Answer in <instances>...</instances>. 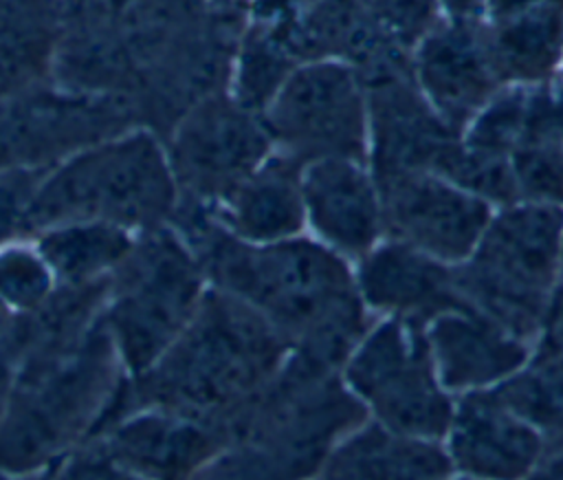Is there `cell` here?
I'll return each instance as SVG.
<instances>
[{
    "mask_svg": "<svg viewBox=\"0 0 563 480\" xmlns=\"http://www.w3.org/2000/svg\"><path fill=\"white\" fill-rule=\"evenodd\" d=\"M174 220L211 288L255 308L297 357L341 372L374 324L343 255L303 236L271 244L244 242L205 207L178 205Z\"/></svg>",
    "mask_w": 563,
    "mask_h": 480,
    "instance_id": "1",
    "label": "cell"
},
{
    "mask_svg": "<svg viewBox=\"0 0 563 480\" xmlns=\"http://www.w3.org/2000/svg\"><path fill=\"white\" fill-rule=\"evenodd\" d=\"M288 352L290 343L255 308L207 288L174 343L145 372L125 377L92 436L136 410L189 416L224 434V425L273 379Z\"/></svg>",
    "mask_w": 563,
    "mask_h": 480,
    "instance_id": "2",
    "label": "cell"
},
{
    "mask_svg": "<svg viewBox=\"0 0 563 480\" xmlns=\"http://www.w3.org/2000/svg\"><path fill=\"white\" fill-rule=\"evenodd\" d=\"M125 377L103 315L70 350L18 368L0 418V471L37 476L86 443Z\"/></svg>",
    "mask_w": 563,
    "mask_h": 480,
    "instance_id": "3",
    "label": "cell"
},
{
    "mask_svg": "<svg viewBox=\"0 0 563 480\" xmlns=\"http://www.w3.org/2000/svg\"><path fill=\"white\" fill-rule=\"evenodd\" d=\"M178 207V187L152 134H128L84 148L40 181L26 231L70 222H106L141 233L165 227Z\"/></svg>",
    "mask_w": 563,
    "mask_h": 480,
    "instance_id": "4",
    "label": "cell"
},
{
    "mask_svg": "<svg viewBox=\"0 0 563 480\" xmlns=\"http://www.w3.org/2000/svg\"><path fill=\"white\" fill-rule=\"evenodd\" d=\"M563 264V207L512 203L493 211L473 253L457 266L462 302L534 343Z\"/></svg>",
    "mask_w": 563,
    "mask_h": 480,
    "instance_id": "5",
    "label": "cell"
},
{
    "mask_svg": "<svg viewBox=\"0 0 563 480\" xmlns=\"http://www.w3.org/2000/svg\"><path fill=\"white\" fill-rule=\"evenodd\" d=\"M205 282L198 258L167 225L134 240L110 275L103 308L128 377L145 372L185 330L207 293Z\"/></svg>",
    "mask_w": 563,
    "mask_h": 480,
    "instance_id": "6",
    "label": "cell"
},
{
    "mask_svg": "<svg viewBox=\"0 0 563 480\" xmlns=\"http://www.w3.org/2000/svg\"><path fill=\"white\" fill-rule=\"evenodd\" d=\"M365 418L341 372L288 352L273 379L224 425V438L257 445L297 480H314L330 449Z\"/></svg>",
    "mask_w": 563,
    "mask_h": 480,
    "instance_id": "7",
    "label": "cell"
},
{
    "mask_svg": "<svg viewBox=\"0 0 563 480\" xmlns=\"http://www.w3.org/2000/svg\"><path fill=\"white\" fill-rule=\"evenodd\" d=\"M341 379L367 418L400 434L444 438L455 396L435 374L424 326L380 317L345 359Z\"/></svg>",
    "mask_w": 563,
    "mask_h": 480,
    "instance_id": "8",
    "label": "cell"
},
{
    "mask_svg": "<svg viewBox=\"0 0 563 480\" xmlns=\"http://www.w3.org/2000/svg\"><path fill=\"white\" fill-rule=\"evenodd\" d=\"M279 154L301 167L321 159L367 161L365 84L347 64L317 59L295 68L264 121Z\"/></svg>",
    "mask_w": 563,
    "mask_h": 480,
    "instance_id": "9",
    "label": "cell"
},
{
    "mask_svg": "<svg viewBox=\"0 0 563 480\" xmlns=\"http://www.w3.org/2000/svg\"><path fill=\"white\" fill-rule=\"evenodd\" d=\"M271 154L273 139L253 110L222 95L202 99L178 121L167 156L178 205L216 209Z\"/></svg>",
    "mask_w": 563,
    "mask_h": 480,
    "instance_id": "10",
    "label": "cell"
},
{
    "mask_svg": "<svg viewBox=\"0 0 563 480\" xmlns=\"http://www.w3.org/2000/svg\"><path fill=\"white\" fill-rule=\"evenodd\" d=\"M378 194L385 238L449 266L473 253L493 216L488 203L431 172L378 185Z\"/></svg>",
    "mask_w": 563,
    "mask_h": 480,
    "instance_id": "11",
    "label": "cell"
},
{
    "mask_svg": "<svg viewBox=\"0 0 563 480\" xmlns=\"http://www.w3.org/2000/svg\"><path fill=\"white\" fill-rule=\"evenodd\" d=\"M365 88L367 167L376 187L411 174H435L460 134L431 108L409 70L369 79Z\"/></svg>",
    "mask_w": 563,
    "mask_h": 480,
    "instance_id": "12",
    "label": "cell"
},
{
    "mask_svg": "<svg viewBox=\"0 0 563 480\" xmlns=\"http://www.w3.org/2000/svg\"><path fill=\"white\" fill-rule=\"evenodd\" d=\"M119 112L86 99L35 95L0 106V172L46 170L106 141Z\"/></svg>",
    "mask_w": 563,
    "mask_h": 480,
    "instance_id": "13",
    "label": "cell"
},
{
    "mask_svg": "<svg viewBox=\"0 0 563 480\" xmlns=\"http://www.w3.org/2000/svg\"><path fill=\"white\" fill-rule=\"evenodd\" d=\"M453 471L475 480H526L545 451V440L490 390L455 396L442 438Z\"/></svg>",
    "mask_w": 563,
    "mask_h": 480,
    "instance_id": "14",
    "label": "cell"
},
{
    "mask_svg": "<svg viewBox=\"0 0 563 480\" xmlns=\"http://www.w3.org/2000/svg\"><path fill=\"white\" fill-rule=\"evenodd\" d=\"M306 227L345 260H361L383 238L380 194L369 167L350 159H321L301 167Z\"/></svg>",
    "mask_w": 563,
    "mask_h": 480,
    "instance_id": "15",
    "label": "cell"
},
{
    "mask_svg": "<svg viewBox=\"0 0 563 480\" xmlns=\"http://www.w3.org/2000/svg\"><path fill=\"white\" fill-rule=\"evenodd\" d=\"M358 295L369 313L427 326L442 313L466 308L453 266L398 240L383 238L354 269Z\"/></svg>",
    "mask_w": 563,
    "mask_h": 480,
    "instance_id": "16",
    "label": "cell"
},
{
    "mask_svg": "<svg viewBox=\"0 0 563 480\" xmlns=\"http://www.w3.org/2000/svg\"><path fill=\"white\" fill-rule=\"evenodd\" d=\"M413 70L431 108L457 134L495 97L499 81L488 55L486 29L473 20L431 29L422 37Z\"/></svg>",
    "mask_w": 563,
    "mask_h": 480,
    "instance_id": "17",
    "label": "cell"
},
{
    "mask_svg": "<svg viewBox=\"0 0 563 480\" xmlns=\"http://www.w3.org/2000/svg\"><path fill=\"white\" fill-rule=\"evenodd\" d=\"M88 440L145 480H185L227 445L216 425L165 410L123 414Z\"/></svg>",
    "mask_w": 563,
    "mask_h": 480,
    "instance_id": "18",
    "label": "cell"
},
{
    "mask_svg": "<svg viewBox=\"0 0 563 480\" xmlns=\"http://www.w3.org/2000/svg\"><path fill=\"white\" fill-rule=\"evenodd\" d=\"M431 361L451 396L488 390L508 379L532 343L504 330L473 308H455L424 326Z\"/></svg>",
    "mask_w": 563,
    "mask_h": 480,
    "instance_id": "19",
    "label": "cell"
},
{
    "mask_svg": "<svg viewBox=\"0 0 563 480\" xmlns=\"http://www.w3.org/2000/svg\"><path fill=\"white\" fill-rule=\"evenodd\" d=\"M453 473L442 440L365 418L330 449L314 480H446Z\"/></svg>",
    "mask_w": 563,
    "mask_h": 480,
    "instance_id": "20",
    "label": "cell"
},
{
    "mask_svg": "<svg viewBox=\"0 0 563 480\" xmlns=\"http://www.w3.org/2000/svg\"><path fill=\"white\" fill-rule=\"evenodd\" d=\"M211 211L229 233L251 244L301 236L306 227L301 165L279 152L271 154Z\"/></svg>",
    "mask_w": 563,
    "mask_h": 480,
    "instance_id": "21",
    "label": "cell"
},
{
    "mask_svg": "<svg viewBox=\"0 0 563 480\" xmlns=\"http://www.w3.org/2000/svg\"><path fill=\"white\" fill-rule=\"evenodd\" d=\"M486 44L499 81L545 79L563 51V0L493 18Z\"/></svg>",
    "mask_w": 563,
    "mask_h": 480,
    "instance_id": "22",
    "label": "cell"
},
{
    "mask_svg": "<svg viewBox=\"0 0 563 480\" xmlns=\"http://www.w3.org/2000/svg\"><path fill=\"white\" fill-rule=\"evenodd\" d=\"M488 390L539 432L545 445L563 438V346L552 335L543 332L528 359Z\"/></svg>",
    "mask_w": 563,
    "mask_h": 480,
    "instance_id": "23",
    "label": "cell"
},
{
    "mask_svg": "<svg viewBox=\"0 0 563 480\" xmlns=\"http://www.w3.org/2000/svg\"><path fill=\"white\" fill-rule=\"evenodd\" d=\"M132 244L128 229L106 222H70L40 231L35 251L55 284H88L110 277Z\"/></svg>",
    "mask_w": 563,
    "mask_h": 480,
    "instance_id": "24",
    "label": "cell"
},
{
    "mask_svg": "<svg viewBox=\"0 0 563 480\" xmlns=\"http://www.w3.org/2000/svg\"><path fill=\"white\" fill-rule=\"evenodd\" d=\"M517 203L563 207V141L552 123V95H528L526 123L510 152Z\"/></svg>",
    "mask_w": 563,
    "mask_h": 480,
    "instance_id": "25",
    "label": "cell"
},
{
    "mask_svg": "<svg viewBox=\"0 0 563 480\" xmlns=\"http://www.w3.org/2000/svg\"><path fill=\"white\" fill-rule=\"evenodd\" d=\"M295 68L297 55L284 33L260 22L242 44L238 62V101L253 112L268 106Z\"/></svg>",
    "mask_w": 563,
    "mask_h": 480,
    "instance_id": "26",
    "label": "cell"
},
{
    "mask_svg": "<svg viewBox=\"0 0 563 480\" xmlns=\"http://www.w3.org/2000/svg\"><path fill=\"white\" fill-rule=\"evenodd\" d=\"M526 90H508L499 97H493L471 121L460 141L482 154L510 159L512 148L517 145L528 110Z\"/></svg>",
    "mask_w": 563,
    "mask_h": 480,
    "instance_id": "27",
    "label": "cell"
},
{
    "mask_svg": "<svg viewBox=\"0 0 563 480\" xmlns=\"http://www.w3.org/2000/svg\"><path fill=\"white\" fill-rule=\"evenodd\" d=\"M55 288V277L35 249H0V297L18 313H29Z\"/></svg>",
    "mask_w": 563,
    "mask_h": 480,
    "instance_id": "28",
    "label": "cell"
},
{
    "mask_svg": "<svg viewBox=\"0 0 563 480\" xmlns=\"http://www.w3.org/2000/svg\"><path fill=\"white\" fill-rule=\"evenodd\" d=\"M185 480H297L271 451L251 443H229Z\"/></svg>",
    "mask_w": 563,
    "mask_h": 480,
    "instance_id": "29",
    "label": "cell"
},
{
    "mask_svg": "<svg viewBox=\"0 0 563 480\" xmlns=\"http://www.w3.org/2000/svg\"><path fill=\"white\" fill-rule=\"evenodd\" d=\"M380 29L402 48L420 42L433 29L435 0H365Z\"/></svg>",
    "mask_w": 563,
    "mask_h": 480,
    "instance_id": "30",
    "label": "cell"
},
{
    "mask_svg": "<svg viewBox=\"0 0 563 480\" xmlns=\"http://www.w3.org/2000/svg\"><path fill=\"white\" fill-rule=\"evenodd\" d=\"M46 170H11L0 172V249L15 238L29 233L26 216L33 194Z\"/></svg>",
    "mask_w": 563,
    "mask_h": 480,
    "instance_id": "31",
    "label": "cell"
},
{
    "mask_svg": "<svg viewBox=\"0 0 563 480\" xmlns=\"http://www.w3.org/2000/svg\"><path fill=\"white\" fill-rule=\"evenodd\" d=\"M40 480H145L110 458L92 440L81 443L46 471L40 473Z\"/></svg>",
    "mask_w": 563,
    "mask_h": 480,
    "instance_id": "32",
    "label": "cell"
},
{
    "mask_svg": "<svg viewBox=\"0 0 563 480\" xmlns=\"http://www.w3.org/2000/svg\"><path fill=\"white\" fill-rule=\"evenodd\" d=\"M548 335H552L561 346H563V264H561V273L550 299V308H548V319H545V330Z\"/></svg>",
    "mask_w": 563,
    "mask_h": 480,
    "instance_id": "33",
    "label": "cell"
},
{
    "mask_svg": "<svg viewBox=\"0 0 563 480\" xmlns=\"http://www.w3.org/2000/svg\"><path fill=\"white\" fill-rule=\"evenodd\" d=\"M526 480H563V462L550 451H543L541 460Z\"/></svg>",
    "mask_w": 563,
    "mask_h": 480,
    "instance_id": "34",
    "label": "cell"
},
{
    "mask_svg": "<svg viewBox=\"0 0 563 480\" xmlns=\"http://www.w3.org/2000/svg\"><path fill=\"white\" fill-rule=\"evenodd\" d=\"M543 2H552V0H488V9H490V18H501V15L523 11Z\"/></svg>",
    "mask_w": 563,
    "mask_h": 480,
    "instance_id": "35",
    "label": "cell"
},
{
    "mask_svg": "<svg viewBox=\"0 0 563 480\" xmlns=\"http://www.w3.org/2000/svg\"><path fill=\"white\" fill-rule=\"evenodd\" d=\"M13 377H15V368H13V363L9 361V357L0 348V418H2V412H4L9 394H11Z\"/></svg>",
    "mask_w": 563,
    "mask_h": 480,
    "instance_id": "36",
    "label": "cell"
},
{
    "mask_svg": "<svg viewBox=\"0 0 563 480\" xmlns=\"http://www.w3.org/2000/svg\"><path fill=\"white\" fill-rule=\"evenodd\" d=\"M484 2L486 0H442L446 11H451L453 20H473Z\"/></svg>",
    "mask_w": 563,
    "mask_h": 480,
    "instance_id": "37",
    "label": "cell"
},
{
    "mask_svg": "<svg viewBox=\"0 0 563 480\" xmlns=\"http://www.w3.org/2000/svg\"><path fill=\"white\" fill-rule=\"evenodd\" d=\"M552 123L559 139L563 141V86L556 90V95H552Z\"/></svg>",
    "mask_w": 563,
    "mask_h": 480,
    "instance_id": "38",
    "label": "cell"
},
{
    "mask_svg": "<svg viewBox=\"0 0 563 480\" xmlns=\"http://www.w3.org/2000/svg\"><path fill=\"white\" fill-rule=\"evenodd\" d=\"M18 317V313L0 297V337L9 330V326L13 324V319Z\"/></svg>",
    "mask_w": 563,
    "mask_h": 480,
    "instance_id": "39",
    "label": "cell"
},
{
    "mask_svg": "<svg viewBox=\"0 0 563 480\" xmlns=\"http://www.w3.org/2000/svg\"><path fill=\"white\" fill-rule=\"evenodd\" d=\"M0 480H40V473L37 476H9V473L0 471Z\"/></svg>",
    "mask_w": 563,
    "mask_h": 480,
    "instance_id": "40",
    "label": "cell"
},
{
    "mask_svg": "<svg viewBox=\"0 0 563 480\" xmlns=\"http://www.w3.org/2000/svg\"><path fill=\"white\" fill-rule=\"evenodd\" d=\"M446 480H475V478H468V476H460V473H453V476H449Z\"/></svg>",
    "mask_w": 563,
    "mask_h": 480,
    "instance_id": "41",
    "label": "cell"
},
{
    "mask_svg": "<svg viewBox=\"0 0 563 480\" xmlns=\"http://www.w3.org/2000/svg\"><path fill=\"white\" fill-rule=\"evenodd\" d=\"M220 4H224V7H235L238 2H242V0H218Z\"/></svg>",
    "mask_w": 563,
    "mask_h": 480,
    "instance_id": "42",
    "label": "cell"
}]
</instances>
